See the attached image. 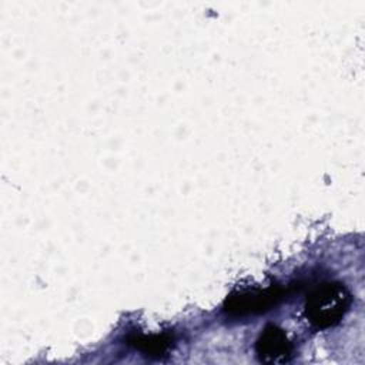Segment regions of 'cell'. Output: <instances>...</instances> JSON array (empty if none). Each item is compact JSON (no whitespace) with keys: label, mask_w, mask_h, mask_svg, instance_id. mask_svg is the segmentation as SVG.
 I'll return each mask as SVG.
<instances>
[{"label":"cell","mask_w":365,"mask_h":365,"mask_svg":"<svg viewBox=\"0 0 365 365\" xmlns=\"http://www.w3.org/2000/svg\"><path fill=\"white\" fill-rule=\"evenodd\" d=\"M351 294L338 281H327L314 287L305 299V318L315 329H327L336 325L348 312Z\"/></svg>","instance_id":"cell-1"},{"label":"cell","mask_w":365,"mask_h":365,"mask_svg":"<svg viewBox=\"0 0 365 365\" xmlns=\"http://www.w3.org/2000/svg\"><path fill=\"white\" fill-rule=\"evenodd\" d=\"M255 352L261 362L285 364L292 355V345L284 329L268 325L255 342Z\"/></svg>","instance_id":"cell-2"},{"label":"cell","mask_w":365,"mask_h":365,"mask_svg":"<svg viewBox=\"0 0 365 365\" xmlns=\"http://www.w3.org/2000/svg\"><path fill=\"white\" fill-rule=\"evenodd\" d=\"M279 295L274 289H267L262 292H247L238 297H231L227 301V311L231 314H250L261 311L269 307Z\"/></svg>","instance_id":"cell-3"},{"label":"cell","mask_w":365,"mask_h":365,"mask_svg":"<svg viewBox=\"0 0 365 365\" xmlns=\"http://www.w3.org/2000/svg\"><path fill=\"white\" fill-rule=\"evenodd\" d=\"M130 344L150 356H163L171 345V339L167 335H133Z\"/></svg>","instance_id":"cell-4"}]
</instances>
